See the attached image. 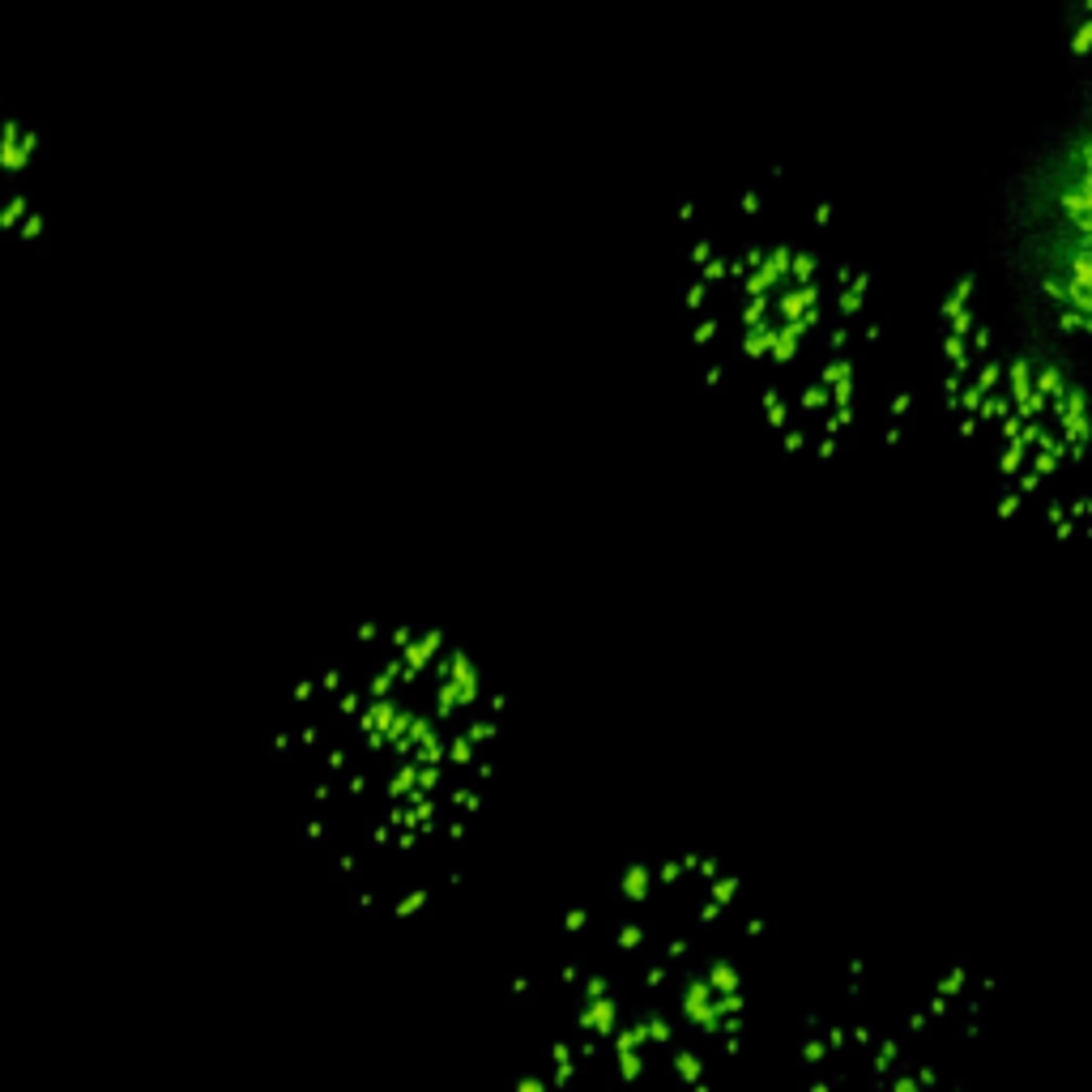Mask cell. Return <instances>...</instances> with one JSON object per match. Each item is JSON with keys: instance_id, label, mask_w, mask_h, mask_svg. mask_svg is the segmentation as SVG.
<instances>
[{"instance_id": "cell-1", "label": "cell", "mask_w": 1092, "mask_h": 1092, "mask_svg": "<svg viewBox=\"0 0 1092 1092\" xmlns=\"http://www.w3.org/2000/svg\"><path fill=\"white\" fill-rule=\"evenodd\" d=\"M994 265L1028 359L1084 380L1088 359V124L1049 129L1007 175Z\"/></svg>"}]
</instances>
